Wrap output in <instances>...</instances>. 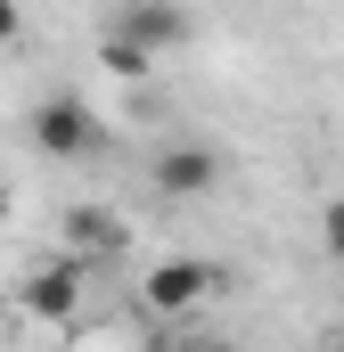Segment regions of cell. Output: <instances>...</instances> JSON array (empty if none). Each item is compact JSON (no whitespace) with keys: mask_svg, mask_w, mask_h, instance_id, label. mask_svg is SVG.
Segmentation results:
<instances>
[{"mask_svg":"<svg viewBox=\"0 0 344 352\" xmlns=\"http://www.w3.org/2000/svg\"><path fill=\"white\" fill-rule=\"evenodd\" d=\"M33 148H41V156H58V164H83V156L107 148V123L90 115V98L58 90V98H41V107H33Z\"/></svg>","mask_w":344,"mask_h":352,"instance_id":"6da1fadb","label":"cell"},{"mask_svg":"<svg viewBox=\"0 0 344 352\" xmlns=\"http://www.w3.org/2000/svg\"><path fill=\"white\" fill-rule=\"evenodd\" d=\"M197 33V16L189 8H172V0H123L115 16H107V41H123V50H140L148 66L164 58V50H180Z\"/></svg>","mask_w":344,"mask_h":352,"instance_id":"7a4b0ae2","label":"cell"},{"mask_svg":"<svg viewBox=\"0 0 344 352\" xmlns=\"http://www.w3.org/2000/svg\"><path fill=\"white\" fill-rule=\"evenodd\" d=\"M17 303H25L33 320H50V328H58V320H74V311H83V263H74V254L41 263L25 287H17Z\"/></svg>","mask_w":344,"mask_h":352,"instance_id":"3957f363","label":"cell"},{"mask_svg":"<svg viewBox=\"0 0 344 352\" xmlns=\"http://www.w3.org/2000/svg\"><path fill=\"white\" fill-rule=\"evenodd\" d=\"M205 295H213V263H197V254H180V263H156V270H148V311H164V320L197 311Z\"/></svg>","mask_w":344,"mask_h":352,"instance_id":"277c9868","label":"cell"},{"mask_svg":"<svg viewBox=\"0 0 344 352\" xmlns=\"http://www.w3.org/2000/svg\"><path fill=\"white\" fill-rule=\"evenodd\" d=\"M213 180H222V156L205 140H172L164 156H156V188L164 197H213Z\"/></svg>","mask_w":344,"mask_h":352,"instance_id":"5b68a950","label":"cell"},{"mask_svg":"<svg viewBox=\"0 0 344 352\" xmlns=\"http://www.w3.org/2000/svg\"><path fill=\"white\" fill-rule=\"evenodd\" d=\"M66 238H74V263H90V254L123 246V221H115L107 205H74V213H66Z\"/></svg>","mask_w":344,"mask_h":352,"instance_id":"8992f818","label":"cell"},{"mask_svg":"<svg viewBox=\"0 0 344 352\" xmlns=\"http://www.w3.org/2000/svg\"><path fill=\"white\" fill-rule=\"evenodd\" d=\"M98 58H107V74H115V82H148V74H156L140 50H123V41H107V33H98Z\"/></svg>","mask_w":344,"mask_h":352,"instance_id":"52a82bcc","label":"cell"},{"mask_svg":"<svg viewBox=\"0 0 344 352\" xmlns=\"http://www.w3.org/2000/svg\"><path fill=\"white\" fill-rule=\"evenodd\" d=\"M320 246L344 263V197H328V205H320Z\"/></svg>","mask_w":344,"mask_h":352,"instance_id":"ba28073f","label":"cell"},{"mask_svg":"<svg viewBox=\"0 0 344 352\" xmlns=\"http://www.w3.org/2000/svg\"><path fill=\"white\" fill-rule=\"evenodd\" d=\"M17 33H25V8H17V0H0V50H8Z\"/></svg>","mask_w":344,"mask_h":352,"instance_id":"9c48e42d","label":"cell"},{"mask_svg":"<svg viewBox=\"0 0 344 352\" xmlns=\"http://www.w3.org/2000/svg\"><path fill=\"white\" fill-rule=\"evenodd\" d=\"M172 352H230V344H213V336H180Z\"/></svg>","mask_w":344,"mask_h":352,"instance_id":"30bf717a","label":"cell"},{"mask_svg":"<svg viewBox=\"0 0 344 352\" xmlns=\"http://www.w3.org/2000/svg\"><path fill=\"white\" fill-rule=\"evenodd\" d=\"M320 352H344V344H320Z\"/></svg>","mask_w":344,"mask_h":352,"instance_id":"8fae6325","label":"cell"}]
</instances>
